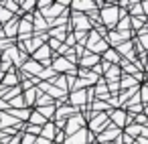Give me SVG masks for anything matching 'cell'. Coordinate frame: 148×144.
<instances>
[{
    "label": "cell",
    "instance_id": "1",
    "mask_svg": "<svg viewBox=\"0 0 148 144\" xmlns=\"http://www.w3.org/2000/svg\"><path fill=\"white\" fill-rule=\"evenodd\" d=\"M114 10H116V8H112V10H110V8H106V10H103V21H106V25H108V27H114V19H116Z\"/></svg>",
    "mask_w": 148,
    "mask_h": 144
},
{
    "label": "cell",
    "instance_id": "2",
    "mask_svg": "<svg viewBox=\"0 0 148 144\" xmlns=\"http://www.w3.org/2000/svg\"><path fill=\"white\" fill-rule=\"evenodd\" d=\"M91 6H95L93 2H73V8L75 10H87V8H91Z\"/></svg>",
    "mask_w": 148,
    "mask_h": 144
},
{
    "label": "cell",
    "instance_id": "3",
    "mask_svg": "<svg viewBox=\"0 0 148 144\" xmlns=\"http://www.w3.org/2000/svg\"><path fill=\"white\" fill-rule=\"evenodd\" d=\"M47 57H49V49H47V47L41 49V51L37 53V59H47Z\"/></svg>",
    "mask_w": 148,
    "mask_h": 144
},
{
    "label": "cell",
    "instance_id": "4",
    "mask_svg": "<svg viewBox=\"0 0 148 144\" xmlns=\"http://www.w3.org/2000/svg\"><path fill=\"white\" fill-rule=\"evenodd\" d=\"M114 120H116V124H124V114H116Z\"/></svg>",
    "mask_w": 148,
    "mask_h": 144
},
{
    "label": "cell",
    "instance_id": "5",
    "mask_svg": "<svg viewBox=\"0 0 148 144\" xmlns=\"http://www.w3.org/2000/svg\"><path fill=\"white\" fill-rule=\"evenodd\" d=\"M6 8H8V10H16V4H14V2H6Z\"/></svg>",
    "mask_w": 148,
    "mask_h": 144
},
{
    "label": "cell",
    "instance_id": "6",
    "mask_svg": "<svg viewBox=\"0 0 148 144\" xmlns=\"http://www.w3.org/2000/svg\"><path fill=\"white\" fill-rule=\"evenodd\" d=\"M23 6L29 10V8H33V6H35V2H23Z\"/></svg>",
    "mask_w": 148,
    "mask_h": 144
}]
</instances>
